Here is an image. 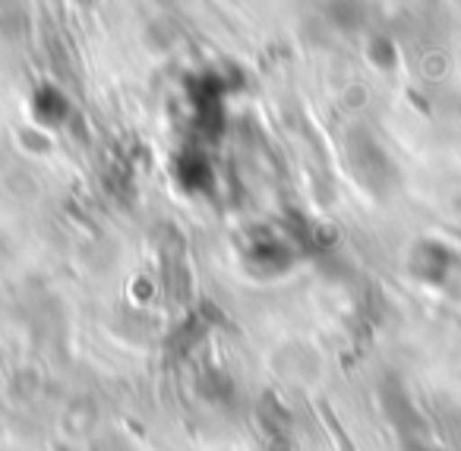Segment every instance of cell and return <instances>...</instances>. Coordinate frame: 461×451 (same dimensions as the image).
Wrapping results in <instances>:
<instances>
[{"instance_id":"6da1fadb","label":"cell","mask_w":461,"mask_h":451,"mask_svg":"<svg viewBox=\"0 0 461 451\" xmlns=\"http://www.w3.org/2000/svg\"><path fill=\"white\" fill-rule=\"evenodd\" d=\"M366 16V7L360 0H332V23L341 29H357Z\"/></svg>"}]
</instances>
